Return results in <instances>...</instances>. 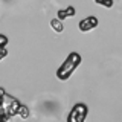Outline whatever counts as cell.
Wrapping results in <instances>:
<instances>
[{
  "mask_svg": "<svg viewBox=\"0 0 122 122\" xmlns=\"http://www.w3.org/2000/svg\"><path fill=\"white\" fill-rule=\"evenodd\" d=\"M96 3H99V5L105 6V8H112L113 6V0H95Z\"/></svg>",
  "mask_w": 122,
  "mask_h": 122,
  "instance_id": "obj_6",
  "label": "cell"
},
{
  "mask_svg": "<svg viewBox=\"0 0 122 122\" xmlns=\"http://www.w3.org/2000/svg\"><path fill=\"white\" fill-rule=\"evenodd\" d=\"M79 63H81V55L76 52H72L69 53V56L66 58L63 64H61V67L56 70V76H58V79H67L69 76L75 72V69L79 66Z\"/></svg>",
  "mask_w": 122,
  "mask_h": 122,
  "instance_id": "obj_1",
  "label": "cell"
},
{
  "mask_svg": "<svg viewBox=\"0 0 122 122\" xmlns=\"http://www.w3.org/2000/svg\"><path fill=\"white\" fill-rule=\"evenodd\" d=\"M98 25H99V21H98L96 17H87V18H84V20L79 21V29H81L82 32H87V30H90V29H95Z\"/></svg>",
  "mask_w": 122,
  "mask_h": 122,
  "instance_id": "obj_3",
  "label": "cell"
},
{
  "mask_svg": "<svg viewBox=\"0 0 122 122\" xmlns=\"http://www.w3.org/2000/svg\"><path fill=\"white\" fill-rule=\"evenodd\" d=\"M3 37H5V35H0V41L3 40ZM5 55H6V51H5V47H0V60H2Z\"/></svg>",
  "mask_w": 122,
  "mask_h": 122,
  "instance_id": "obj_7",
  "label": "cell"
},
{
  "mask_svg": "<svg viewBox=\"0 0 122 122\" xmlns=\"http://www.w3.org/2000/svg\"><path fill=\"white\" fill-rule=\"evenodd\" d=\"M51 25H52V28H53L55 32H63V29H64L63 20H60V18H53V20L51 21Z\"/></svg>",
  "mask_w": 122,
  "mask_h": 122,
  "instance_id": "obj_5",
  "label": "cell"
},
{
  "mask_svg": "<svg viewBox=\"0 0 122 122\" xmlns=\"http://www.w3.org/2000/svg\"><path fill=\"white\" fill-rule=\"evenodd\" d=\"M75 14H76L75 8L73 6H69V8H66V9L60 11V12H58V18H60V20H64V18H67V17H73Z\"/></svg>",
  "mask_w": 122,
  "mask_h": 122,
  "instance_id": "obj_4",
  "label": "cell"
},
{
  "mask_svg": "<svg viewBox=\"0 0 122 122\" xmlns=\"http://www.w3.org/2000/svg\"><path fill=\"white\" fill-rule=\"evenodd\" d=\"M87 116V107L84 104H76L69 114V122H82L84 117Z\"/></svg>",
  "mask_w": 122,
  "mask_h": 122,
  "instance_id": "obj_2",
  "label": "cell"
}]
</instances>
